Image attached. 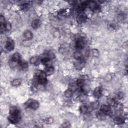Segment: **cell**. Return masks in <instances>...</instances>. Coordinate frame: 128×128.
<instances>
[{
	"label": "cell",
	"instance_id": "obj_36",
	"mask_svg": "<svg viewBox=\"0 0 128 128\" xmlns=\"http://www.w3.org/2000/svg\"><path fill=\"white\" fill-rule=\"evenodd\" d=\"M63 127H66V128H68V127H71V124L69 122H66L64 123L63 125H62Z\"/></svg>",
	"mask_w": 128,
	"mask_h": 128
},
{
	"label": "cell",
	"instance_id": "obj_28",
	"mask_svg": "<svg viewBox=\"0 0 128 128\" xmlns=\"http://www.w3.org/2000/svg\"><path fill=\"white\" fill-rule=\"evenodd\" d=\"M82 92L84 93V94H86V93H89L90 91V87L88 85H85L84 86H83L82 88Z\"/></svg>",
	"mask_w": 128,
	"mask_h": 128
},
{
	"label": "cell",
	"instance_id": "obj_18",
	"mask_svg": "<svg viewBox=\"0 0 128 128\" xmlns=\"http://www.w3.org/2000/svg\"><path fill=\"white\" fill-rule=\"evenodd\" d=\"M19 65L20 66V68H21L22 70H27L28 68L29 65H28V63L27 62L25 61H21L19 63Z\"/></svg>",
	"mask_w": 128,
	"mask_h": 128
},
{
	"label": "cell",
	"instance_id": "obj_2",
	"mask_svg": "<svg viewBox=\"0 0 128 128\" xmlns=\"http://www.w3.org/2000/svg\"><path fill=\"white\" fill-rule=\"evenodd\" d=\"M86 44V42L84 38L82 37L77 38L75 41V48L77 50H82L84 49Z\"/></svg>",
	"mask_w": 128,
	"mask_h": 128
},
{
	"label": "cell",
	"instance_id": "obj_21",
	"mask_svg": "<svg viewBox=\"0 0 128 128\" xmlns=\"http://www.w3.org/2000/svg\"><path fill=\"white\" fill-rule=\"evenodd\" d=\"M96 116H97V118L100 120H104L106 118L107 115L100 110V111L96 113Z\"/></svg>",
	"mask_w": 128,
	"mask_h": 128
},
{
	"label": "cell",
	"instance_id": "obj_20",
	"mask_svg": "<svg viewBox=\"0 0 128 128\" xmlns=\"http://www.w3.org/2000/svg\"><path fill=\"white\" fill-rule=\"evenodd\" d=\"M33 34L30 30H26L24 32V37L27 40H31L33 38Z\"/></svg>",
	"mask_w": 128,
	"mask_h": 128
},
{
	"label": "cell",
	"instance_id": "obj_26",
	"mask_svg": "<svg viewBox=\"0 0 128 128\" xmlns=\"http://www.w3.org/2000/svg\"><path fill=\"white\" fill-rule=\"evenodd\" d=\"M76 84L77 85L78 87L82 88L83 86H84L85 85V80L80 78L77 80V81Z\"/></svg>",
	"mask_w": 128,
	"mask_h": 128
},
{
	"label": "cell",
	"instance_id": "obj_38",
	"mask_svg": "<svg viewBox=\"0 0 128 128\" xmlns=\"http://www.w3.org/2000/svg\"><path fill=\"white\" fill-rule=\"evenodd\" d=\"M86 99V96L84 95H81L80 96V99L81 101H85V100Z\"/></svg>",
	"mask_w": 128,
	"mask_h": 128
},
{
	"label": "cell",
	"instance_id": "obj_10",
	"mask_svg": "<svg viewBox=\"0 0 128 128\" xmlns=\"http://www.w3.org/2000/svg\"><path fill=\"white\" fill-rule=\"evenodd\" d=\"M86 65L85 61L84 60H77L74 63V66L76 69L80 70L84 68Z\"/></svg>",
	"mask_w": 128,
	"mask_h": 128
},
{
	"label": "cell",
	"instance_id": "obj_9",
	"mask_svg": "<svg viewBox=\"0 0 128 128\" xmlns=\"http://www.w3.org/2000/svg\"><path fill=\"white\" fill-rule=\"evenodd\" d=\"M88 6L93 11H97L100 9L99 5L94 1L88 2Z\"/></svg>",
	"mask_w": 128,
	"mask_h": 128
},
{
	"label": "cell",
	"instance_id": "obj_23",
	"mask_svg": "<svg viewBox=\"0 0 128 128\" xmlns=\"http://www.w3.org/2000/svg\"><path fill=\"white\" fill-rule=\"evenodd\" d=\"M80 111L83 114H87L89 112L88 107L85 105H82L80 107Z\"/></svg>",
	"mask_w": 128,
	"mask_h": 128
},
{
	"label": "cell",
	"instance_id": "obj_35",
	"mask_svg": "<svg viewBox=\"0 0 128 128\" xmlns=\"http://www.w3.org/2000/svg\"><path fill=\"white\" fill-rule=\"evenodd\" d=\"M93 54L94 56H98L99 55V51L97 49H93Z\"/></svg>",
	"mask_w": 128,
	"mask_h": 128
},
{
	"label": "cell",
	"instance_id": "obj_8",
	"mask_svg": "<svg viewBox=\"0 0 128 128\" xmlns=\"http://www.w3.org/2000/svg\"><path fill=\"white\" fill-rule=\"evenodd\" d=\"M21 115H10L8 120L9 122L12 124H15L18 123L20 121Z\"/></svg>",
	"mask_w": 128,
	"mask_h": 128
},
{
	"label": "cell",
	"instance_id": "obj_12",
	"mask_svg": "<svg viewBox=\"0 0 128 128\" xmlns=\"http://www.w3.org/2000/svg\"><path fill=\"white\" fill-rule=\"evenodd\" d=\"M10 115H21V111L19 109L15 106L10 107L9 110Z\"/></svg>",
	"mask_w": 128,
	"mask_h": 128
},
{
	"label": "cell",
	"instance_id": "obj_17",
	"mask_svg": "<svg viewBox=\"0 0 128 128\" xmlns=\"http://www.w3.org/2000/svg\"><path fill=\"white\" fill-rule=\"evenodd\" d=\"M51 59L47 57L46 56L44 57L41 59V62L43 65H45L46 67L51 66Z\"/></svg>",
	"mask_w": 128,
	"mask_h": 128
},
{
	"label": "cell",
	"instance_id": "obj_29",
	"mask_svg": "<svg viewBox=\"0 0 128 128\" xmlns=\"http://www.w3.org/2000/svg\"><path fill=\"white\" fill-rule=\"evenodd\" d=\"M38 60H39V56H35L31 58L30 59V62L31 64H36L38 61Z\"/></svg>",
	"mask_w": 128,
	"mask_h": 128
},
{
	"label": "cell",
	"instance_id": "obj_5",
	"mask_svg": "<svg viewBox=\"0 0 128 128\" xmlns=\"http://www.w3.org/2000/svg\"><path fill=\"white\" fill-rule=\"evenodd\" d=\"M88 55L84 54L81 50H77L75 52L74 54V57L75 59L77 60H84L85 61V58L88 57Z\"/></svg>",
	"mask_w": 128,
	"mask_h": 128
},
{
	"label": "cell",
	"instance_id": "obj_34",
	"mask_svg": "<svg viewBox=\"0 0 128 128\" xmlns=\"http://www.w3.org/2000/svg\"><path fill=\"white\" fill-rule=\"evenodd\" d=\"M5 23V18L4 16L1 15L0 17V24L1 25H4Z\"/></svg>",
	"mask_w": 128,
	"mask_h": 128
},
{
	"label": "cell",
	"instance_id": "obj_11",
	"mask_svg": "<svg viewBox=\"0 0 128 128\" xmlns=\"http://www.w3.org/2000/svg\"><path fill=\"white\" fill-rule=\"evenodd\" d=\"M93 95L96 99H99L102 95V89L101 87H96L93 92Z\"/></svg>",
	"mask_w": 128,
	"mask_h": 128
},
{
	"label": "cell",
	"instance_id": "obj_27",
	"mask_svg": "<svg viewBox=\"0 0 128 128\" xmlns=\"http://www.w3.org/2000/svg\"><path fill=\"white\" fill-rule=\"evenodd\" d=\"M78 87L77 85V84H76V83H72V84H70L68 89H70V90L72 91L74 93L77 90Z\"/></svg>",
	"mask_w": 128,
	"mask_h": 128
},
{
	"label": "cell",
	"instance_id": "obj_6",
	"mask_svg": "<svg viewBox=\"0 0 128 128\" xmlns=\"http://www.w3.org/2000/svg\"><path fill=\"white\" fill-rule=\"evenodd\" d=\"M87 15L84 12L79 13V14L77 17V21L79 24H82L85 23L87 20Z\"/></svg>",
	"mask_w": 128,
	"mask_h": 128
},
{
	"label": "cell",
	"instance_id": "obj_25",
	"mask_svg": "<svg viewBox=\"0 0 128 128\" xmlns=\"http://www.w3.org/2000/svg\"><path fill=\"white\" fill-rule=\"evenodd\" d=\"M38 84H39L40 85L45 86L47 84L48 80L46 78H43L38 79Z\"/></svg>",
	"mask_w": 128,
	"mask_h": 128
},
{
	"label": "cell",
	"instance_id": "obj_4",
	"mask_svg": "<svg viewBox=\"0 0 128 128\" xmlns=\"http://www.w3.org/2000/svg\"><path fill=\"white\" fill-rule=\"evenodd\" d=\"M5 48L8 51H12L15 48V43L11 38H8L7 41H6Z\"/></svg>",
	"mask_w": 128,
	"mask_h": 128
},
{
	"label": "cell",
	"instance_id": "obj_15",
	"mask_svg": "<svg viewBox=\"0 0 128 128\" xmlns=\"http://www.w3.org/2000/svg\"><path fill=\"white\" fill-rule=\"evenodd\" d=\"M100 104L98 101H95L93 102L91 104V105L89 106H88V109L89 112H91L92 111H94L95 110L97 109L99 107Z\"/></svg>",
	"mask_w": 128,
	"mask_h": 128
},
{
	"label": "cell",
	"instance_id": "obj_37",
	"mask_svg": "<svg viewBox=\"0 0 128 128\" xmlns=\"http://www.w3.org/2000/svg\"><path fill=\"white\" fill-rule=\"evenodd\" d=\"M0 30H1V32L2 33L5 31V24L4 25H1V27H0Z\"/></svg>",
	"mask_w": 128,
	"mask_h": 128
},
{
	"label": "cell",
	"instance_id": "obj_14",
	"mask_svg": "<svg viewBox=\"0 0 128 128\" xmlns=\"http://www.w3.org/2000/svg\"><path fill=\"white\" fill-rule=\"evenodd\" d=\"M114 122L117 125H122L125 123V119L124 118L120 116H117L114 118Z\"/></svg>",
	"mask_w": 128,
	"mask_h": 128
},
{
	"label": "cell",
	"instance_id": "obj_3",
	"mask_svg": "<svg viewBox=\"0 0 128 128\" xmlns=\"http://www.w3.org/2000/svg\"><path fill=\"white\" fill-rule=\"evenodd\" d=\"M21 61V56L20 53L18 52L14 53L12 55L11 59L10 60V65L11 66V67H14L16 66V63L19 64V62Z\"/></svg>",
	"mask_w": 128,
	"mask_h": 128
},
{
	"label": "cell",
	"instance_id": "obj_24",
	"mask_svg": "<svg viewBox=\"0 0 128 128\" xmlns=\"http://www.w3.org/2000/svg\"><path fill=\"white\" fill-rule=\"evenodd\" d=\"M107 102H108V105L111 107V106L114 107L115 106V105L117 103V102L116 101H115L114 99H113V98H112L110 97L108 98V99L107 100Z\"/></svg>",
	"mask_w": 128,
	"mask_h": 128
},
{
	"label": "cell",
	"instance_id": "obj_7",
	"mask_svg": "<svg viewBox=\"0 0 128 128\" xmlns=\"http://www.w3.org/2000/svg\"><path fill=\"white\" fill-rule=\"evenodd\" d=\"M100 111L105 113L107 116H111L113 114L111 107L109 105H102L100 108Z\"/></svg>",
	"mask_w": 128,
	"mask_h": 128
},
{
	"label": "cell",
	"instance_id": "obj_32",
	"mask_svg": "<svg viewBox=\"0 0 128 128\" xmlns=\"http://www.w3.org/2000/svg\"><path fill=\"white\" fill-rule=\"evenodd\" d=\"M21 8L23 11H27L30 8V5L28 4H24L21 6Z\"/></svg>",
	"mask_w": 128,
	"mask_h": 128
},
{
	"label": "cell",
	"instance_id": "obj_16",
	"mask_svg": "<svg viewBox=\"0 0 128 128\" xmlns=\"http://www.w3.org/2000/svg\"><path fill=\"white\" fill-rule=\"evenodd\" d=\"M41 21L39 19H35L32 22L31 26L32 28L34 29L39 28L41 25Z\"/></svg>",
	"mask_w": 128,
	"mask_h": 128
},
{
	"label": "cell",
	"instance_id": "obj_19",
	"mask_svg": "<svg viewBox=\"0 0 128 128\" xmlns=\"http://www.w3.org/2000/svg\"><path fill=\"white\" fill-rule=\"evenodd\" d=\"M47 76H50L52 75L54 72V68L52 66H48L46 67L44 70Z\"/></svg>",
	"mask_w": 128,
	"mask_h": 128
},
{
	"label": "cell",
	"instance_id": "obj_13",
	"mask_svg": "<svg viewBox=\"0 0 128 128\" xmlns=\"http://www.w3.org/2000/svg\"><path fill=\"white\" fill-rule=\"evenodd\" d=\"M35 77L37 79H39L43 78H46V74L44 71L42 70H37L34 74Z\"/></svg>",
	"mask_w": 128,
	"mask_h": 128
},
{
	"label": "cell",
	"instance_id": "obj_30",
	"mask_svg": "<svg viewBox=\"0 0 128 128\" xmlns=\"http://www.w3.org/2000/svg\"><path fill=\"white\" fill-rule=\"evenodd\" d=\"M73 92L69 89H67V90L65 92V93H64V95H65V97L68 98H71L73 96Z\"/></svg>",
	"mask_w": 128,
	"mask_h": 128
},
{
	"label": "cell",
	"instance_id": "obj_33",
	"mask_svg": "<svg viewBox=\"0 0 128 128\" xmlns=\"http://www.w3.org/2000/svg\"><path fill=\"white\" fill-rule=\"evenodd\" d=\"M53 119L52 118H47L45 120V123L48 124H52L53 122Z\"/></svg>",
	"mask_w": 128,
	"mask_h": 128
},
{
	"label": "cell",
	"instance_id": "obj_22",
	"mask_svg": "<svg viewBox=\"0 0 128 128\" xmlns=\"http://www.w3.org/2000/svg\"><path fill=\"white\" fill-rule=\"evenodd\" d=\"M22 82V80L21 79H14L11 82V85L13 86L14 87H17L18 86H20Z\"/></svg>",
	"mask_w": 128,
	"mask_h": 128
},
{
	"label": "cell",
	"instance_id": "obj_1",
	"mask_svg": "<svg viewBox=\"0 0 128 128\" xmlns=\"http://www.w3.org/2000/svg\"><path fill=\"white\" fill-rule=\"evenodd\" d=\"M25 106L26 108L30 109L36 110L39 107V103L37 101L34 99H29L25 103Z\"/></svg>",
	"mask_w": 128,
	"mask_h": 128
},
{
	"label": "cell",
	"instance_id": "obj_31",
	"mask_svg": "<svg viewBox=\"0 0 128 128\" xmlns=\"http://www.w3.org/2000/svg\"><path fill=\"white\" fill-rule=\"evenodd\" d=\"M12 25L9 22H6L5 24V31H10L12 29Z\"/></svg>",
	"mask_w": 128,
	"mask_h": 128
}]
</instances>
